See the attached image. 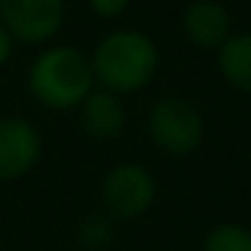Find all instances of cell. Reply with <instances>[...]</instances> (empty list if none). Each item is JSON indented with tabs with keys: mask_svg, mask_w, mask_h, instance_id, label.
<instances>
[{
	"mask_svg": "<svg viewBox=\"0 0 251 251\" xmlns=\"http://www.w3.org/2000/svg\"><path fill=\"white\" fill-rule=\"evenodd\" d=\"M202 251H251V229L235 222L216 224L213 229H208Z\"/></svg>",
	"mask_w": 251,
	"mask_h": 251,
	"instance_id": "cell-10",
	"label": "cell"
},
{
	"mask_svg": "<svg viewBox=\"0 0 251 251\" xmlns=\"http://www.w3.org/2000/svg\"><path fill=\"white\" fill-rule=\"evenodd\" d=\"M216 65L222 78L238 92L251 95V33L229 35L219 46Z\"/></svg>",
	"mask_w": 251,
	"mask_h": 251,
	"instance_id": "cell-9",
	"label": "cell"
},
{
	"mask_svg": "<svg viewBox=\"0 0 251 251\" xmlns=\"http://www.w3.org/2000/svg\"><path fill=\"white\" fill-rule=\"evenodd\" d=\"M78 122L92 141H114L125 130L127 111L119 95L105 92V89H92L87 100L78 105Z\"/></svg>",
	"mask_w": 251,
	"mask_h": 251,
	"instance_id": "cell-8",
	"label": "cell"
},
{
	"mask_svg": "<svg viewBox=\"0 0 251 251\" xmlns=\"http://www.w3.org/2000/svg\"><path fill=\"white\" fill-rule=\"evenodd\" d=\"M146 130L159 151H165L168 157H186L200 149L205 138V122L192 100L181 95H168L149 108Z\"/></svg>",
	"mask_w": 251,
	"mask_h": 251,
	"instance_id": "cell-3",
	"label": "cell"
},
{
	"mask_svg": "<svg viewBox=\"0 0 251 251\" xmlns=\"http://www.w3.org/2000/svg\"><path fill=\"white\" fill-rule=\"evenodd\" d=\"M0 25L14 41L46 44L65 25V0H0Z\"/></svg>",
	"mask_w": 251,
	"mask_h": 251,
	"instance_id": "cell-5",
	"label": "cell"
},
{
	"mask_svg": "<svg viewBox=\"0 0 251 251\" xmlns=\"http://www.w3.org/2000/svg\"><path fill=\"white\" fill-rule=\"evenodd\" d=\"M27 87L49 111L78 108L95 87L89 57L76 46H49L30 65Z\"/></svg>",
	"mask_w": 251,
	"mask_h": 251,
	"instance_id": "cell-2",
	"label": "cell"
},
{
	"mask_svg": "<svg viewBox=\"0 0 251 251\" xmlns=\"http://www.w3.org/2000/svg\"><path fill=\"white\" fill-rule=\"evenodd\" d=\"M78 243L84 251H105L114 240V227H111V219L105 213H95V216L81 219L76 232Z\"/></svg>",
	"mask_w": 251,
	"mask_h": 251,
	"instance_id": "cell-11",
	"label": "cell"
},
{
	"mask_svg": "<svg viewBox=\"0 0 251 251\" xmlns=\"http://www.w3.org/2000/svg\"><path fill=\"white\" fill-rule=\"evenodd\" d=\"M89 6H92V11L98 14V17L111 19V17H119V14L130 6V0H89Z\"/></svg>",
	"mask_w": 251,
	"mask_h": 251,
	"instance_id": "cell-12",
	"label": "cell"
},
{
	"mask_svg": "<svg viewBox=\"0 0 251 251\" xmlns=\"http://www.w3.org/2000/svg\"><path fill=\"white\" fill-rule=\"evenodd\" d=\"M44 141L33 122L22 116L0 119V184L19 181L41 162Z\"/></svg>",
	"mask_w": 251,
	"mask_h": 251,
	"instance_id": "cell-6",
	"label": "cell"
},
{
	"mask_svg": "<svg viewBox=\"0 0 251 251\" xmlns=\"http://www.w3.org/2000/svg\"><path fill=\"white\" fill-rule=\"evenodd\" d=\"M92 76L100 89L114 95H135L154 81L159 71V51L141 30H114L95 46Z\"/></svg>",
	"mask_w": 251,
	"mask_h": 251,
	"instance_id": "cell-1",
	"label": "cell"
},
{
	"mask_svg": "<svg viewBox=\"0 0 251 251\" xmlns=\"http://www.w3.org/2000/svg\"><path fill=\"white\" fill-rule=\"evenodd\" d=\"M11 51H14V38L8 35V30L0 25V68L11 60Z\"/></svg>",
	"mask_w": 251,
	"mask_h": 251,
	"instance_id": "cell-13",
	"label": "cell"
},
{
	"mask_svg": "<svg viewBox=\"0 0 251 251\" xmlns=\"http://www.w3.org/2000/svg\"><path fill=\"white\" fill-rule=\"evenodd\" d=\"M100 200L105 216L132 222L151 211L157 200V181L151 170L138 162H119L103 176L100 181Z\"/></svg>",
	"mask_w": 251,
	"mask_h": 251,
	"instance_id": "cell-4",
	"label": "cell"
},
{
	"mask_svg": "<svg viewBox=\"0 0 251 251\" xmlns=\"http://www.w3.org/2000/svg\"><path fill=\"white\" fill-rule=\"evenodd\" d=\"M181 27L189 44L200 49H219L229 38V11L216 0H195L181 14Z\"/></svg>",
	"mask_w": 251,
	"mask_h": 251,
	"instance_id": "cell-7",
	"label": "cell"
}]
</instances>
